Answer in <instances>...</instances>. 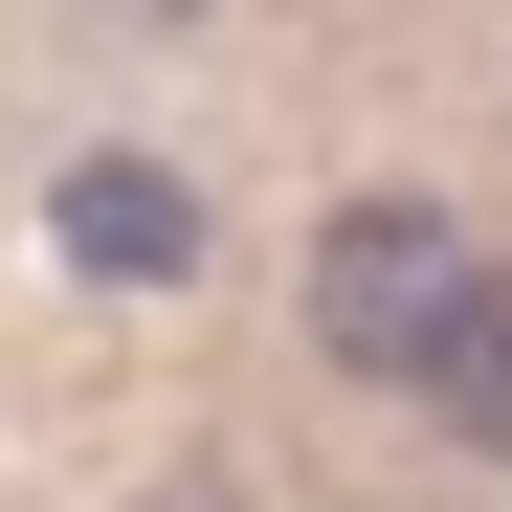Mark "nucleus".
Masks as SVG:
<instances>
[{
	"label": "nucleus",
	"instance_id": "f03ea898",
	"mask_svg": "<svg viewBox=\"0 0 512 512\" xmlns=\"http://www.w3.org/2000/svg\"><path fill=\"white\" fill-rule=\"evenodd\" d=\"M67 268H90V290H179L201 268V201H179V156H67Z\"/></svg>",
	"mask_w": 512,
	"mask_h": 512
},
{
	"label": "nucleus",
	"instance_id": "7ed1b4c3",
	"mask_svg": "<svg viewBox=\"0 0 512 512\" xmlns=\"http://www.w3.org/2000/svg\"><path fill=\"white\" fill-rule=\"evenodd\" d=\"M423 401H446V446H490V468H512V245H490V290H468V334L423 357Z\"/></svg>",
	"mask_w": 512,
	"mask_h": 512
},
{
	"label": "nucleus",
	"instance_id": "f257e3e1",
	"mask_svg": "<svg viewBox=\"0 0 512 512\" xmlns=\"http://www.w3.org/2000/svg\"><path fill=\"white\" fill-rule=\"evenodd\" d=\"M468 290H490V245L446 223V201H334V245H312V334H334V357H357V379H423V357H446V334H468Z\"/></svg>",
	"mask_w": 512,
	"mask_h": 512
}]
</instances>
